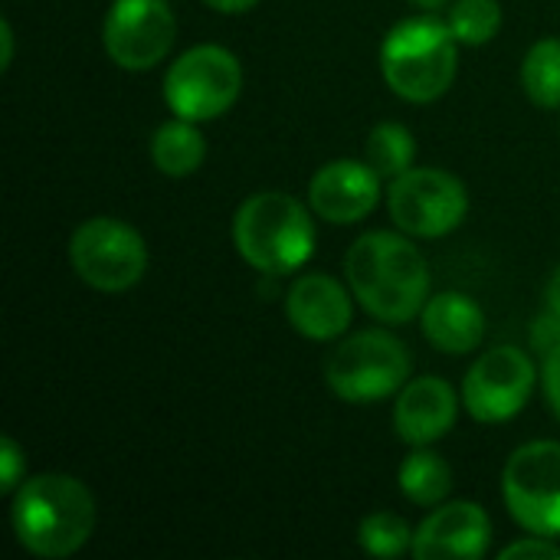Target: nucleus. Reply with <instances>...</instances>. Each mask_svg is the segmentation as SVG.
<instances>
[{"label":"nucleus","mask_w":560,"mask_h":560,"mask_svg":"<svg viewBox=\"0 0 560 560\" xmlns=\"http://www.w3.org/2000/svg\"><path fill=\"white\" fill-rule=\"evenodd\" d=\"M345 276L361 308L384 325L413 322L430 299V269L423 253L390 230L358 236L345 256Z\"/></svg>","instance_id":"1"},{"label":"nucleus","mask_w":560,"mask_h":560,"mask_svg":"<svg viewBox=\"0 0 560 560\" xmlns=\"http://www.w3.org/2000/svg\"><path fill=\"white\" fill-rule=\"evenodd\" d=\"M10 522L33 558H72L95 532V499L75 476L39 472L13 492Z\"/></svg>","instance_id":"2"},{"label":"nucleus","mask_w":560,"mask_h":560,"mask_svg":"<svg viewBox=\"0 0 560 560\" xmlns=\"http://www.w3.org/2000/svg\"><path fill=\"white\" fill-rule=\"evenodd\" d=\"M236 253L266 276H289L315 253V223L305 203L282 190H262L243 200L233 217Z\"/></svg>","instance_id":"3"},{"label":"nucleus","mask_w":560,"mask_h":560,"mask_svg":"<svg viewBox=\"0 0 560 560\" xmlns=\"http://www.w3.org/2000/svg\"><path fill=\"white\" fill-rule=\"evenodd\" d=\"M459 66V39L450 23L433 16H413L397 23L381 46L384 82L404 102L427 105L450 92Z\"/></svg>","instance_id":"4"},{"label":"nucleus","mask_w":560,"mask_h":560,"mask_svg":"<svg viewBox=\"0 0 560 560\" xmlns=\"http://www.w3.org/2000/svg\"><path fill=\"white\" fill-rule=\"evenodd\" d=\"M410 351L390 331L371 328L345 338L325 361V381L345 404H377L410 381Z\"/></svg>","instance_id":"5"},{"label":"nucleus","mask_w":560,"mask_h":560,"mask_svg":"<svg viewBox=\"0 0 560 560\" xmlns=\"http://www.w3.org/2000/svg\"><path fill=\"white\" fill-rule=\"evenodd\" d=\"M243 92L240 59L213 43L194 46L177 56L164 75V98L177 118L213 121L226 115Z\"/></svg>","instance_id":"6"},{"label":"nucleus","mask_w":560,"mask_h":560,"mask_svg":"<svg viewBox=\"0 0 560 560\" xmlns=\"http://www.w3.org/2000/svg\"><path fill=\"white\" fill-rule=\"evenodd\" d=\"M69 266L95 292H125L148 272V246L131 223L92 217L69 236Z\"/></svg>","instance_id":"7"},{"label":"nucleus","mask_w":560,"mask_h":560,"mask_svg":"<svg viewBox=\"0 0 560 560\" xmlns=\"http://www.w3.org/2000/svg\"><path fill=\"white\" fill-rule=\"evenodd\" d=\"M502 495L528 535L560 538V443L535 440L518 446L505 463Z\"/></svg>","instance_id":"8"},{"label":"nucleus","mask_w":560,"mask_h":560,"mask_svg":"<svg viewBox=\"0 0 560 560\" xmlns=\"http://www.w3.org/2000/svg\"><path fill=\"white\" fill-rule=\"evenodd\" d=\"M387 210L397 230L420 240L453 233L469 213V194L459 177L440 167H410L387 187Z\"/></svg>","instance_id":"9"},{"label":"nucleus","mask_w":560,"mask_h":560,"mask_svg":"<svg viewBox=\"0 0 560 560\" xmlns=\"http://www.w3.org/2000/svg\"><path fill=\"white\" fill-rule=\"evenodd\" d=\"M535 381V364L522 348H492L469 368L463 381V407L479 423H505L525 410Z\"/></svg>","instance_id":"10"},{"label":"nucleus","mask_w":560,"mask_h":560,"mask_svg":"<svg viewBox=\"0 0 560 560\" xmlns=\"http://www.w3.org/2000/svg\"><path fill=\"white\" fill-rule=\"evenodd\" d=\"M177 20L167 0H115L102 26L108 59L128 72L154 69L171 52Z\"/></svg>","instance_id":"11"},{"label":"nucleus","mask_w":560,"mask_h":560,"mask_svg":"<svg viewBox=\"0 0 560 560\" xmlns=\"http://www.w3.org/2000/svg\"><path fill=\"white\" fill-rule=\"evenodd\" d=\"M381 200V174L368 161H328L308 180V207L328 223H358Z\"/></svg>","instance_id":"12"},{"label":"nucleus","mask_w":560,"mask_h":560,"mask_svg":"<svg viewBox=\"0 0 560 560\" xmlns=\"http://www.w3.org/2000/svg\"><path fill=\"white\" fill-rule=\"evenodd\" d=\"M492 522L476 502H450L413 532L417 560H479L489 555Z\"/></svg>","instance_id":"13"},{"label":"nucleus","mask_w":560,"mask_h":560,"mask_svg":"<svg viewBox=\"0 0 560 560\" xmlns=\"http://www.w3.org/2000/svg\"><path fill=\"white\" fill-rule=\"evenodd\" d=\"M289 325L308 341H335L351 325V295L328 272H308L292 282L285 295Z\"/></svg>","instance_id":"14"},{"label":"nucleus","mask_w":560,"mask_h":560,"mask_svg":"<svg viewBox=\"0 0 560 560\" xmlns=\"http://www.w3.org/2000/svg\"><path fill=\"white\" fill-rule=\"evenodd\" d=\"M459 413L456 390L440 377H413L400 387L394 404V430L410 446H430L443 440Z\"/></svg>","instance_id":"15"},{"label":"nucleus","mask_w":560,"mask_h":560,"mask_svg":"<svg viewBox=\"0 0 560 560\" xmlns=\"http://www.w3.org/2000/svg\"><path fill=\"white\" fill-rule=\"evenodd\" d=\"M420 325H423L427 341L436 351L453 354V358L476 351L486 338V315L479 302L469 299L466 292L430 295L420 312Z\"/></svg>","instance_id":"16"},{"label":"nucleus","mask_w":560,"mask_h":560,"mask_svg":"<svg viewBox=\"0 0 560 560\" xmlns=\"http://www.w3.org/2000/svg\"><path fill=\"white\" fill-rule=\"evenodd\" d=\"M151 161L167 177H190L207 161V141L197 121L174 118L151 135Z\"/></svg>","instance_id":"17"},{"label":"nucleus","mask_w":560,"mask_h":560,"mask_svg":"<svg viewBox=\"0 0 560 560\" xmlns=\"http://www.w3.org/2000/svg\"><path fill=\"white\" fill-rule=\"evenodd\" d=\"M450 489H453V469H450V463L440 453L427 450V446H413V453L400 466V492L413 505L436 509V505L446 502Z\"/></svg>","instance_id":"18"},{"label":"nucleus","mask_w":560,"mask_h":560,"mask_svg":"<svg viewBox=\"0 0 560 560\" xmlns=\"http://www.w3.org/2000/svg\"><path fill=\"white\" fill-rule=\"evenodd\" d=\"M413 158H417V144H413V135L397 125V121H384L377 125L371 135H368V144H364V161L381 174V180H397L400 174H407L413 167Z\"/></svg>","instance_id":"19"},{"label":"nucleus","mask_w":560,"mask_h":560,"mask_svg":"<svg viewBox=\"0 0 560 560\" xmlns=\"http://www.w3.org/2000/svg\"><path fill=\"white\" fill-rule=\"evenodd\" d=\"M525 95L541 108H560V39H538L522 62Z\"/></svg>","instance_id":"20"},{"label":"nucleus","mask_w":560,"mask_h":560,"mask_svg":"<svg viewBox=\"0 0 560 560\" xmlns=\"http://www.w3.org/2000/svg\"><path fill=\"white\" fill-rule=\"evenodd\" d=\"M446 23L463 46H486L502 30V7L499 0H456Z\"/></svg>","instance_id":"21"},{"label":"nucleus","mask_w":560,"mask_h":560,"mask_svg":"<svg viewBox=\"0 0 560 560\" xmlns=\"http://www.w3.org/2000/svg\"><path fill=\"white\" fill-rule=\"evenodd\" d=\"M358 545H361V551H368L374 558H404L413 551V532L400 515L374 512L361 522Z\"/></svg>","instance_id":"22"},{"label":"nucleus","mask_w":560,"mask_h":560,"mask_svg":"<svg viewBox=\"0 0 560 560\" xmlns=\"http://www.w3.org/2000/svg\"><path fill=\"white\" fill-rule=\"evenodd\" d=\"M23 486V450L13 436H3L0 443V492L10 495Z\"/></svg>","instance_id":"23"},{"label":"nucleus","mask_w":560,"mask_h":560,"mask_svg":"<svg viewBox=\"0 0 560 560\" xmlns=\"http://www.w3.org/2000/svg\"><path fill=\"white\" fill-rule=\"evenodd\" d=\"M560 560V548L555 545V538L545 535H532L525 541H515L502 551V560Z\"/></svg>","instance_id":"24"},{"label":"nucleus","mask_w":560,"mask_h":560,"mask_svg":"<svg viewBox=\"0 0 560 560\" xmlns=\"http://www.w3.org/2000/svg\"><path fill=\"white\" fill-rule=\"evenodd\" d=\"M532 345H535V351H541L545 358L560 348V315H555L551 308L532 325Z\"/></svg>","instance_id":"25"},{"label":"nucleus","mask_w":560,"mask_h":560,"mask_svg":"<svg viewBox=\"0 0 560 560\" xmlns=\"http://www.w3.org/2000/svg\"><path fill=\"white\" fill-rule=\"evenodd\" d=\"M541 387H545L548 407L555 410V417L560 420V348L545 358V368H541Z\"/></svg>","instance_id":"26"},{"label":"nucleus","mask_w":560,"mask_h":560,"mask_svg":"<svg viewBox=\"0 0 560 560\" xmlns=\"http://www.w3.org/2000/svg\"><path fill=\"white\" fill-rule=\"evenodd\" d=\"M0 46H3V52H0V69L7 72V69L13 66V26H10V20H0Z\"/></svg>","instance_id":"27"},{"label":"nucleus","mask_w":560,"mask_h":560,"mask_svg":"<svg viewBox=\"0 0 560 560\" xmlns=\"http://www.w3.org/2000/svg\"><path fill=\"white\" fill-rule=\"evenodd\" d=\"M207 7H213V10H220V13H246V10H253L259 0H203Z\"/></svg>","instance_id":"28"},{"label":"nucleus","mask_w":560,"mask_h":560,"mask_svg":"<svg viewBox=\"0 0 560 560\" xmlns=\"http://www.w3.org/2000/svg\"><path fill=\"white\" fill-rule=\"evenodd\" d=\"M548 308L560 315V266L558 272L551 276V282H548Z\"/></svg>","instance_id":"29"},{"label":"nucleus","mask_w":560,"mask_h":560,"mask_svg":"<svg viewBox=\"0 0 560 560\" xmlns=\"http://www.w3.org/2000/svg\"><path fill=\"white\" fill-rule=\"evenodd\" d=\"M410 3H417L423 10H443V7H453L456 0H410Z\"/></svg>","instance_id":"30"}]
</instances>
